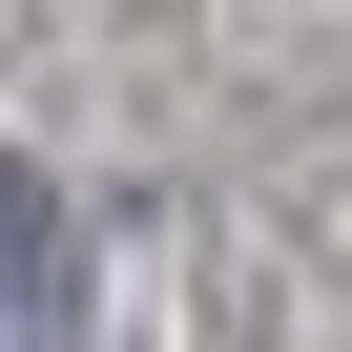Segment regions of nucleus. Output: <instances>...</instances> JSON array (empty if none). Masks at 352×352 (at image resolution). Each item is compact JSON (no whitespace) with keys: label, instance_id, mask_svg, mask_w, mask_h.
Returning <instances> with one entry per match:
<instances>
[{"label":"nucleus","instance_id":"nucleus-1","mask_svg":"<svg viewBox=\"0 0 352 352\" xmlns=\"http://www.w3.org/2000/svg\"><path fill=\"white\" fill-rule=\"evenodd\" d=\"M63 270H83L63 187H42V166H0V352H63Z\"/></svg>","mask_w":352,"mask_h":352}]
</instances>
